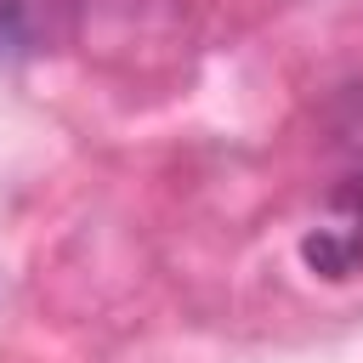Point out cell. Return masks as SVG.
Returning <instances> with one entry per match:
<instances>
[{
	"mask_svg": "<svg viewBox=\"0 0 363 363\" xmlns=\"http://www.w3.org/2000/svg\"><path fill=\"white\" fill-rule=\"evenodd\" d=\"M301 261L318 278H352L363 272V176L340 182L323 204V216L301 238Z\"/></svg>",
	"mask_w": 363,
	"mask_h": 363,
	"instance_id": "1",
	"label": "cell"
}]
</instances>
